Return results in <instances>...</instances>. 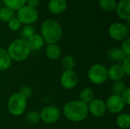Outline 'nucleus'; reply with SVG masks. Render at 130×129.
I'll use <instances>...</instances> for the list:
<instances>
[{
	"label": "nucleus",
	"mask_w": 130,
	"mask_h": 129,
	"mask_svg": "<svg viewBox=\"0 0 130 129\" xmlns=\"http://www.w3.org/2000/svg\"><path fill=\"white\" fill-rule=\"evenodd\" d=\"M125 75H130V57L129 56H126L123 61H122V65H121Z\"/></svg>",
	"instance_id": "nucleus-30"
},
{
	"label": "nucleus",
	"mask_w": 130,
	"mask_h": 129,
	"mask_svg": "<svg viewBox=\"0 0 130 129\" xmlns=\"http://www.w3.org/2000/svg\"><path fill=\"white\" fill-rule=\"evenodd\" d=\"M125 72L119 64H114L111 65L107 70V78L113 81H117L122 80L125 76Z\"/></svg>",
	"instance_id": "nucleus-14"
},
{
	"label": "nucleus",
	"mask_w": 130,
	"mask_h": 129,
	"mask_svg": "<svg viewBox=\"0 0 130 129\" xmlns=\"http://www.w3.org/2000/svg\"><path fill=\"white\" fill-rule=\"evenodd\" d=\"M40 113L36 111L29 112L26 116V120L30 124H36L40 121Z\"/></svg>",
	"instance_id": "nucleus-27"
},
{
	"label": "nucleus",
	"mask_w": 130,
	"mask_h": 129,
	"mask_svg": "<svg viewBox=\"0 0 130 129\" xmlns=\"http://www.w3.org/2000/svg\"><path fill=\"white\" fill-rule=\"evenodd\" d=\"M11 61L7 50L0 47V71L8 69L11 65Z\"/></svg>",
	"instance_id": "nucleus-16"
},
{
	"label": "nucleus",
	"mask_w": 130,
	"mask_h": 129,
	"mask_svg": "<svg viewBox=\"0 0 130 129\" xmlns=\"http://www.w3.org/2000/svg\"><path fill=\"white\" fill-rule=\"evenodd\" d=\"M26 40L30 50H33V51L40 50V49H42V47L43 46L45 43L41 35H39L37 33L33 34L32 36L28 37Z\"/></svg>",
	"instance_id": "nucleus-15"
},
{
	"label": "nucleus",
	"mask_w": 130,
	"mask_h": 129,
	"mask_svg": "<svg viewBox=\"0 0 130 129\" xmlns=\"http://www.w3.org/2000/svg\"><path fill=\"white\" fill-rule=\"evenodd\" d=\"M41 36L47 44L56 43L62 36V29L55 20L47 19L41 25Z\"/></svg>",
	"instance_id": "nucleus-2"
},
{
	"label": "nucleus",
	"mask_w": 130,
	"mask_h": 129,
	"mask_svg": "<svg viewBox=\"0 0 130 129\" xmlns=\"http://www.w3.org/2000/svg\"><path fill=\"white\" fill-rule=\"evenodd\" d=\"M46 54L49 59L55 60L60 57L62 54V50L60 47L56 43L48 44L46 48Z\"/></svg>",
	"instance_id": "nucleus-17"
},
{
	"label": "nucleus",
	"mask_w": 130,
	"mask_h": 129,
	"mask_svg": "<svg viewBox=\"0 0 130 129\" xmlns=\"http://www.w3.org/2000/svg\"><path fill=\"white\" fill-rule=\"evenodd\" d=\"M121 98L123 99V102L125 103L126 105H129L130 104V88L129 87H127L124 92L120 95Z\"/></svg>",
	"instance_id": "nucleus-32"
},
{
	"label": "nucleus",
	"mask_w": 130,
	"mask_h": 129,
	"mask_svg": "<svg viewBox=\"0 0 130 129\" xmlns=\"http://www.w3.org/2000/svg\"><path fill=\"white\" fill-rule=\"evenodd\" d=\"M61 116L59 108L54 106H46L40 113V119L46 124H53L56 122Z\"/></svg>",
	"instance_id": "nucleus-8"
},
{
	"label": "nucleus",
	"mask_w": 130,
	"mask_h": 129,
	"mask_svg": "<svg viewBox=\"0 0 130 129\" xmlns=\"http://www.w3.org/2000/svg\"><path fill=\"white\" fill-rule=\"evenodd\" d=\"M105 106L107 111L110 112V113L116 114L120 113L125 108L126 104L120 96L113 94L107 98Z\"/></svg>",
	"instance_id": "nucleus-9"
},
{
	"label": "nucleus",
	"mask_w": 130,
	"mask_h": 129,
	"mask_svg": "<svg viewBox=\"0 0 130 129\" xmlns=\"http://www.w3.org/2000/svg\"><path fill=\"white\" fill-rule=\"evenodd\" d=\"M63 114L65 117L71 122H82L88 115V105L80 100L69 101L66 103L63 107Z\"/></svg>",
	"instance_id": "nucleus-1"
},
{
	"label": "nucleus",
	"mask_w": 130,
	"mask_h": 129,
	"mask_svg": "<svg viewBox=\"0 0 130 129\" xmlns=\"http://www.w3.org/2000/svg\"><path fill=\"white\" fill-rule=\"evenodd\" d=\"M117 125L122 129H127L130 126V116L128 113H122L117 118Z\"/></svg>",
	"instance_id": "nucleus-21"
},
{
	"label": "nucleus",
	"mask_w": 130,
	"mask_h": 129,
	"mask_svg": "<svg viewBox=\"0 0 130 129\" xmlns=\"http://www.w3.org/2000/svg\"><path fill=\"white\" fill-rule=\"evenodd\" d=\"M117 4L116 0H99L100 8L107 12H112L115 11Z\"/></svg>",
	"instance_id": "nucleus-22"
},
{
	"label": "nucleus",
	"mask_w": 130,
	"mask_h": 129,
	"mask_svg": "<svg viewBox=\"0 0 130 129\" xmlns=\"http://www.w3.org/2000/svg\"><path fill=\"white\" fill-rule=\"evenodd\" d=\"M39 17L38 11L36 8H31L27 5L18 10L17 18L21 24L25 25H31L35 23Z\"/></svg>",
	"instance_id": "nucleus-6"
},
{
	"label": "nucleus",
	"mask_w": 130,
	"mask_h": 129,
	"mask_svg": "<svg viewBox=\"0 0 130 129\" xmlns=\"http://www.w3.org/2000/svg\"><path fill=\"white\" fill-rule=\"evenodd\" d=\"M94 99V90L90 87L84 88L79 94V100L85 104L88 105Z\"/></svg>",
	"instance_id": "nucleus-19"
},
{
	"label": "nucleus",
	"mask_w": 130,
	"mask_h": 129,
	"mask_svg": "<svg viewBox=\"0 0 130 129\" xmlns=\"http://www.w3.org/2000/svg\"><path fill=\"white\" fill-rule=\"evenodd\" d=\"M121 50L123 52V53L126 56H130V38L127 37L126 40H123V43H122V46H121Z\"/></svg>",
	"instance_id": "nucleus-29"
},
{
	"label": "nucleus",
	"mask_w": 130,
	"mask_h": 129,
	"mask_svg": "<svg viewBox=\"0 0 130 129\" xmlns=\"http://www.w3.org/2000/svg\"><path fill=\"white\" fill-rule=\"evenodd\" d=\"M126 88L127 87H126L125 82H123L122 80L114 81V83L112 86V90H113V94L119 95V96H120Z\"/></svg>",
	"instance_id": "nucleus-24"
},
{
	"label": "nucleus",
	"mask_w": 130,
	"mask_h": 129,
	"mask_svg": "<svg viewBox=\"0 0 130 129\" xmlns=\"http://www.w3.org/2000/svg\"><path fill=\"white\" fill-rule=\"evenodd\" d=\"M21 24H22L20 22V21L17 17H15L8 22V28L11 30H12V31H17V30H18L21 28Z\"/></svg>",
	"instance_id": "nucleus-28"
},
{
	"label": "nucleus",
	"mask_w": 130,
	"mask_h": 129,
	"mask_svg": "<svg viewBox=\"0 0 130 129\" xmlns=\"http://www.w3.org/2000/svg\"><path fill=\"white\" fill-rule=\"evenodd\" d=\"M107 57L115 62H122L126 56L123 53V52L121 50L120 48H111L107 51Z\"/></svg>",
	"instance_id": "nucleus-18"
},
{
	"label": "nucleus",
	"mask_w": 130,
	"mask_h": 129,
	"mask_svg": "<svg viewBox=\"0 0 130 129\" xmlns=\"http://www.w3.org/2000/svg\"><path fill=\"white\" fill-rule=\"evenodd\" d=\"M0 1H1V0H0Z\"/></svg>",
	"instance_id": "nucleus-34"
},
{
	"label": "nucleus",
	"mask_w": 130,
	"mask_h": 129,
	"mask_svg": "<svg viewBox=\"0 0 130 129\" xmlns=\"http://www.w3.org/2000/svg\"><path fill=\"white\" fill-rule=\"evenodd\" d=\"M34 33H35V29L32 25H25L21 31V34L23 39L24 40H27L28 37H30Z\"/></svg>",
	"instance_id": "nucleus-26"
},
{
	"label": "nucleus",
	"mask_w": 130,
	"mask_h": 129,
	"mask_svg": "<svg viewBox=\"0 0 130 129\" xmlns=\"http://www.w3.org/2000/svg\"><path fill=\"white\" fill-rule=\"evenodd\" d=\"M26 107L27 99L19 92L13 94L9 97L8 101V109L11 115L14 116L22 115L24 113Z\"/></svg>",
	"instance_id": "nucleus-4"
},
{
	"label": "nucleus",
	"mask_w": 130,
	"mask_h": 129,
	"mask_svg": "<svg viewBox=\"0 0 130 129\" xmlns=\"http://www.w3.org/2000/svg\"><path fill=\"white\" fill-rule=\"evenodd\" d=\"M78 82V76L73 70L65 71L60 77V84L65 89L71 90L76 87Z\"/></svg>",
	"instance_id": "nucleus-10"
},
{
	"label": "nucleus",
	"mask_w": 130,
	"mask_h": 129,
	"mask_svg": "<svg viewBox=\"0 0 130 129\" xmlns=\"http://www.w3.org/2000/svg\"><path fill=\"white\" fill-rule=\"evenodd\" d=\"M14 17L15 13L12 9L5 6L0 8V21L3 22H8Z\"/></svg>",
	"instance_id": "nucleus-20"
},
{
	"label": "nucleus",
	"mask_w": 130,
	"mask_h": 129,
	"mask_svg": "<svg viewBox=\"0 0 130 129\" xmlns=\"http://www.w3.org/2000/svg\"><path fill=\"white\" fill-rule=\"evenodd\" d=\"M75 65V62L74 58L72 56L66 55L63 57L62 60V65L65 68L66 71L72 70Z\"/></svg>",
	"instance_id": "nucleus-25"
},
{
	"label": "nucleus",
	"mask_w": 130,
	"mask_h": 129,
	"mask_svg": "<svg viewBox=\"0 0 130 129\" xmlns=\"http://www.w3.org/2000/svg\"><path fill=\"white\" fill-rule=\"evenodd\" d=\"M129 31V26L119 22L111 24L108 29L110 36L116 41H123L126 40L128 37Z\"/></svg>",
	"instance_id": "nucleus-7"
},
{
	"label": "nucleus",
	"mask_w": 130,
	"mask_h": 129,
	"mask_svg": "<svg viewBox=\"0 0 130 129\" xmlns=\"http://www.w3.org/2000/svg\"><path fill=\"white\" fill-rule=\"evenodd\" d=\"M5 7H8L13 11H18L26 5L27 0H3Z\"/></svg>",
	"instance_id": "nucleus-23"
},
{
	"label": "nucleus",
	"mask_w": 130,
	"mask_h": 129,
	"mask_svg": "<svg viewBox=\"0 0 130 129\" xmlns=\"http://www.w3.org/2000/svg\"><path fill=\"white\" fill-rule=\"evenodd\" d=\"M26 5L31 8H36L40 5V0H27Z\"/></svg>",
	"instance_id": "nucleus-33"
},
{
	"label": "nucleus",
	"mask_w": 130,
	"mask_h": 129,
	"mask_svg": "<svg viewBox=\"0 0 130 129\" xmlns=\"http://www.w3.org/2000/svg\"><path fill=\"white\" fill-rule=\"evenodd\" d=\"M21 95H23L26 99L29 98L32 95V89L29 86H23L21 87L20 92Z\"/></svg>",
	"instance_id": "nucleus-31"
},
{
	"label": "nucleus",
	"mask_w": 130,
	"mask_h": 129,
	"mask_svg": "<svg viewBox=\"0 0 130 129\" xmlns=\"http://www.w3.org/2000/svg\"><path fill=\"white\" fill-rule=\"evenodd\" d=\"M88 78L94 84H103L108 78L107 69L102 64H95L89 68L88 72Z\"/></svg>",
	"instance_id": "nucleus-5"
},
{
	"label": "nucleus",
	"mask_w": 130,
	"mask_h": 129,
	"mask_svg": "<svg viewBox=\"0 0 130 129\" xmlns=\"http://www.w3.org/2000/svg\"><path fill=\"white\" fill-rule=\"evenodd\" d=\"M88 113H91V114L96 118L104 116L107 112L105 102L100 99H94L88 104Z\"/></svg>",
	"instance_id": "nucleus-11"
},
{
	"label": "nucleus",
	"mask_w": 130,
	"mask_h": 129,
	"mask_svg": "<svg viewBox=\"0 0 130 129\" xmlns=\"http://www.w3.org/2000/svg\"><path fill=\"white\" fill-rule=\"evenodd\" d=\"M116 13L117 16L124 21H130V0H120L116 7Z\"/></svg>",
	"instance_id": "nucleus-12"
},
{
	"label": "nucleus",
	"mask_w": 130,
	"mask_h": 129,
	"mask_svg": "<svg viewBox=\"0 0 130 129\" xmlns=\"http://www.w3.org/2000/svg\"><path fill=\"white\" fill-rule=\"evenodd\" d=\"M68 4L66 0H50L48 2V10L53 14H60L67 8Z\"/></svg>",
	"instance_id": "nucleus-13"
},
{
	"label": "nucleus",
	"mask_w": 130,
	"mask_h": 129,
	"mask_svg": "<svg viewBox=\"0 0 130 129\" xmlns=\"http://www.w3.org/2000/svg\"><path fill=\"white\" fill-rule=\"evenodd\" d=\"M30 51L27 40L23 38H19L12 41L7 49L11 60H14L15 62H22L25 60L29 56Z\"/></svg>",
	"instance_id": "nucleus-3"
}]
</instances>
